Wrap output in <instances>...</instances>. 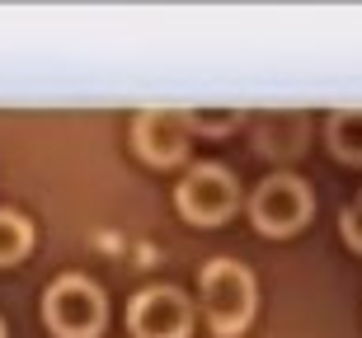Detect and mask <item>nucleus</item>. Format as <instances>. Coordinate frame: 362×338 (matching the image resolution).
<instances>
[{"label": "nucleus", "mask_w": 362, "mask_h": 338, "mask_svg": "<svg viewBox=\"0 0 362 338\" xmlns=\"http://www.w3.org/2000/svg\"><path fill=\"white\" fill-rule=\"evenodd\" d=\"M339 230H344V240L353 244L362 254V193H358V203L353 207H344V217H339Z\"/></svg>", "instance_id": "obj_10"}, {"label": "nucleus", "mask_w": 362, "mask_h": 338, "mask_svg": "<svg viewBox=\"0 0 362 338\" xmlns=\"http://www.w3.org/2000/svg\"><path fill=\"white\" fill-rule=\"evenodd\" d=\"M184 122H188V132L221 136V132H230V127H235V113H221V109H212V113H184Z\"/></svg>", "instance_id": "obj_9"}, {"label": "nucleus", "mask_w": 362, "mask_h": 338, "mask_svg": "<svg viewBox=\"0 0 362 338\" xmlns=\"http://www.w3.org/2000/svg\"><path fill=\"white\" fill-rule=\"evenodd\" d=\"M0 338H5V320H0Z\"/></svg>", "instance_id": "obj_11"}, {"label": "nucleus", "mask_w": 362, "mask_h": 338, "mask_svg": "<svg viewBox=\"0 0 362 338\" xmlns=\"http://www.w3.org/2000/svg\"><path fill=\"white\" fill-rule=\"evenodd\" d=\"M325 141L344 164H362V109H339L329 113V127H325Z\"/></svg>", "instance_id": "obj_7"}, {"label": "nucleus", "mask_w": 362, "mask_h": 338, "mask_svg": "<svg viewBox=\"0 0 362 338\" xmlns=\"http://www.w3.org/2000/svg\"><path fill=\"white\" fill-rule=\"evenodd\" d=\"M202 315L216 334H240L255 320V272L235 258H212L202 268Z\"/></svg>", "instance_id": "obj_1"}, {"label": "nucleus", "mask_w": 362, "mask_h": 338, "mask_svg": "<svg viewBox=\"0 0 362 338\" xmlns=\"http://www.w3.org/2000/svg\"><path fill=\"white\" fill-rule=\"evenodd\" d=\"M42 320H47V329H52L57 338H99V329H104V320H108V301L90 277L66 272V277H57V282L47 286Z\"/></svg>", "instance_id": "obj_2"}, {"label": "nucleus", "mask_w": 362, "mask_h": 338, "mask_svg": "<svg viewBox=\"0 0 362 338\" xmlns=\"http://www.w3.org/2000/svg\"><path fill=\"white\" fill-rule=\"evenodd\" d=\"M240 207V183L226 164H193L179 183V212L193 226H221Z\"/></svg>", "instance_id": "obj_4"}, {"label": "nucleus", "mask_w": 362, "mask_h": 338, "mask_svg": "<svg viewBox=\"0 0 362 338\" xmlns=\"http://www.w3.org/2000/svg\"><path fill=\"white\" fill-rule=\"evenodd\" d=\"M127 329H132V338H188L193 306L175 286H146L127 306Z\"/></svg>", "instance_id": "obj_5"}, {"label": "nucleus", "mask_w": 362, "mask_h": 338, "mask_svg": "<svg viewBox=\"0 0 362 338\" xmlns=\"http://www.w3.org/2000/svg\"><path fill=\"white\" fill-rule=\"evenodd\" d=\"M132 146L151 164H179L188 155V122L175 109H141L132 122Z\"/></svg>", "instance_id": "obj_6"}, {"label": "nucleus", "mask_w": 362, "mask_h": 338, "mask_svg": "<svg viewBox=\"0 0 362 338\" xmlns=\"http://www.w3.org/2000/svg\"><path fill=\"white\" fill-rule=\"evenodd\" d=\"M310 212H315V198H310L306 179L296 174H269L250 193V221L264 235H296L310 221Z\"/></svg>", "instance_id": "obj_3"}, {"label": "nucleus", "mask_w": 362, "mask_h": 338, "mask_svg": "<svg viewBox=\"0 0 362 338\" xmlns=\"http://www.w3.org/2000/svg\"><path fill=\"white\" fill-rule=\"evenodd\" d=\"M28 249H33V226H28V217H19L14 207H0V268H5V263H19Z\"/></svg>", "instance_id": "obj_8"}]
</instances>
